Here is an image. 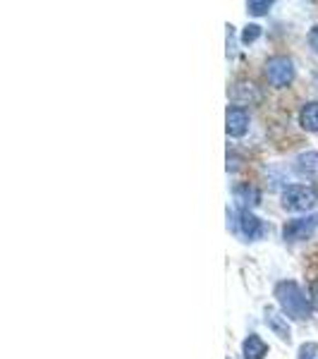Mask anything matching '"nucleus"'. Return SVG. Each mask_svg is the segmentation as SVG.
<instances>
[{
    "mask_svg": "<svg viewBox=\"0 0 318 359\" xmlns=\"http://www.w3.org/2000/svg\"><path fill=\"white\" fill-rule=\"evenodd\" d=\"M266 323L275 336H280L282 340H290V326H287V316H280L277 311L268 309L266 311Z\"/></svg>",
    "mask_w": 318,
    "mask_h": 359,
    "instance_id": "11",
    "label": "nucleus"
},
{
    "mask_svg": "<svg viewBox=\"0 0 318 359\" xmlns=\"http://www.w3.org/2000/svg\"><path fill=\"white\" fill-rule=\"evenodd\" d=\"M240 232L244 237H249V240H259V237H264L266 227L254 214H251V211H242L240 214Z\"/></svg>",
    "mask_w": 318,
    "mask_h": 359,
    "instance_id": "7",
    "label": "nucleus"
},
{
    "mask_svg": "<svg viewBox=\"0 0 318 359\" xmlns=\"http://www.w3.org/2000/svg\"><path fill=\"white\" fill-rule=\"evenodd\" d=\"M266 77L275 89H282L295 79V65L287 55H273L266 63Z\"/></svg>",
    "mask_w": 318,
    "mask_h": 359,
    "instance_id": "2",
    "label": "nucleus"
},
{
    "mask_svg": "<svg viewBox=\"0 0 318 359\" xmlns=\"http://www.w3.org/2000/svg\"><path fill=\"white\" fill-rule=\"evenodd\" d=\"M246 10H249L251 14H266L271 10V3H256V0H251V3H246Z\"/></svg>",
    "mask_w": 318,
    "mask_h": 359,
    "instance_id": "15",
    "label": "nucleus"
},
{
    "mask_svg": "<svg viewBox=\"0 0 318 359\" xmlns=\"http://www.w3.org/2000/svg\"><path fill=\"white\" fill-rule=\"evenodd\" d=\"M316 204V192L306 185H290L282 192V206L287 211H306Z\"/></svg>",
    "mask_w": 318,
    "mask_h": 359,
    "instance_id": "3",
    "label": "nucleus"
},
{
    "mask_svg": "<svg viewBox=\"0 0 318 359\" xmlns=\"http://www.w3.org/2000/svg\"><path fill=\"white\" fill-rule=\"evenodd\" d=\"M242 352H244V359H264L268 355V345H266L256 333H251V336L242 342Z\"/></svg>",
    "mask_w": 318,
    "mask_h": 359,
    "instance_id": "8",
    "label": "nucleus"
},
{
    "mask_svg": "<svg viewBox=\"0 0 318 359\" xmlns=\"http://www.w3.org/2000/svg\"><path fill=\"white\" fill-rule=\"evenodd\" d=\"M299 359H318V345L316 342H306L299 347Z\"/></svg>",
    "mask_w": 318,
    "mask_h": 359,
    "instance_id": "14",
    "label": "nucleus"
},
{
    "mask_svg": "<svg viewBox=\"0 0 318 359\" xmlns=\"http://www.w3.org/2000/svg\"><path fill=\"white\" fill-rule=\"evenodd\" d=\"M232 99L244 108V105H254V103H261L264 101V94L259 91V87L251 82H237L235 89H232Z\"/></svg>",
    "mask_w": 318,
    "mask_h": 359,
    "instance_id": "6",
    "label": "nucleus"
},
{
    "mask_svg": "<svg viewBox=\"0 0 318 359\" xmlns=\"http://www.w3.org/2000/svg\"><path fill=\"white\" fill-rule=\"evenodd\" d=\"M316 84H318V77H316Z\"/></svg>",
    "mask_w": 318,
    "mask_h": 359,
    "instance_id": "18",
    "label": "nucleus"
},
{
    "mask_svg": "<svg viewBox=\"0 0 318 359\" xmlns=\"http://www.w3.org/2000/svg\"><path fill=\"white\" fill-rule=\"evenodd\" d=\"M311 305H314L316 311H318V278L311 283Z\"/></svg>",
    "mask_w": 318,
    "mask_h": 359,
    "instance_id": "17",
    "label": "nucleus"
},
{
    "mask_svg": "<svg viewBox=\"0 0 318 359\" xmlns=\"http://www.w3.org/2000/svg\"><path fill=\"white\" fill-rule=\"evenodd\" d=\"M316 227H318V214H311V216H306V218L290 220V223L282 227V237H285L287 242H301V240H306V237L314 235Z\"/></svg>",
    "mask_w": 318,
    "mask_h": 359,
    "instance_id": "4",
    "label": "nucleus"
},
{
    "mask_svg": "<svg viewBox=\"0 0 318 359\" xmlns=\"http://www.w3.org/2000/svg\"><path fill=\"white\" fill-rule=\"evenodd\" d=\"M309 43H311V48H314L316 53H318V24L309 32Z\"/></svg>",
    "mask_w": 318,
    "mask_h": 359,
    "instance_id": "16",
    "label": "nucleus"
},
{
    "mask_svg": "<svg viewBox=\"0 0 318 359\" xmlns=\"http://www.w3.org/2000/svg\"><path fill=\"white\" fill-rule=\"evenodd\" d=\"M297 173L301 178H318V154L309 151V154H301L297 158Z\"/></svg>",
    "mask_w": 318,
    "mask_h": 359,
    "instance_id": "9",
    "label": "nucleus"
},
{
    "mask_svg": "<svg viewBox=\"0 0 318 359\" xmlns=\"http://www.w3.org/2000/svg\"><path fill=\"white\" fill-rule=\"evenodd\" d=\"M259 37H261V27H259V24H249V27L242 32V43L249 45V43H254Z\"/></svg>",
    "mask_w": 318,
    "mask_h": 359,
    "instance_id": "13",
    "label": "nucleus"
},
{
    "mask_svg": "<svg viewBox=\"0 0 318 359\" xmlns=\"http://www.w3.org/2000/svg\"><path fill=\"white\" fill-rule=\"evenodd\" d=\"M225 123H227V134L242 136L249 130V113H246V108H242V105H230L225 115Z\"/></svg>",
    "mask_w": 318,
    "mask_h": 359,
    "instance_id": "5",
    "label": "nucleus"
},
{
    "mask_svg": "<svg viewBox=\"0 0 318 359\" xmlns=\"http://www.w3.org/2000/svg\"><path fill=\"white\" fill-rule=\"evenodd\" d=\"M235 196H237V201L240 204H244V206H256V204H261V192L256 189L254 185H240L235 189Z\"/></svg>",
    "mask_w": 318,
    "mask_h": 359,
    "instance_id": "12",
    "label": "nucleus"
},
{
    "mask_svg": "<svg viewBox=\"0 0 318 359\" xmlns=\"http://www.w3.org/2000/svg\"><path fill=\"white\" fill-rule=\"evenodd\" d=\"M299 125L306 132H318V101L304 103V108L299 110Z\"/></svg>",
    "mask_w": 318,
    "mask_h": 359,
    "instance_id": "10",
    "label": "nucleus"
},
{
    "mask_svg": "<svg viewBox=\"0 0 318 359\" xmlns=\"http://www.w3.org/2000/svg\"><path fill=\"white\" fill-rule=\"evenodd\" d=\"M275 297H277V305L282 307L290 318H297V321H304L311 314V297L304 295L297 283L285 280V283H277L275 287Z\"/></svg>",
    "mask_w": 318,
    "mask_h": 359,
    "instance_id": "1",
    "label": "nucleus"
}]
</instances>
